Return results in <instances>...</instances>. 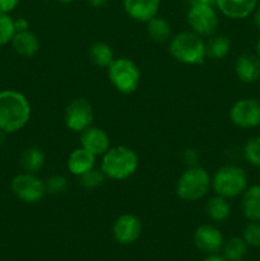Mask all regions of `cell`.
I'll use <instances>...</instances> for the list:
<instances>
[{
    "label": "cell",
    "mask_w": 260,
    "mask_h": 261,
    "mask_svg": "<svg viewBox=\"0 0 260 261\" xmlns=\"http://www.w3.org/2000/svg\"><path fill=\"white\" fill-rule=\"evenodd\" d=\"M170 54L178 63L200 65L206 58L205 42L200 35L188 31L176 35L170 42Z\"/></svg>",
    "instance_id": "cell-3"
},
{
    "label": "cell",
    "mask_w": 260,
    "mask_h": 261,
    "mask_svg": "<svg viewBox=\"0 0 260 261\" xmlns=\"http://www.w3.org/2000/svg\"><path fill=\"white\" fill-rule=\"evenodd\" d=\"M206 216L214 222L226 221L231 213V206L227 199L216 195L214 198L209 199L205 206Z\"/></svg>",
    "instance_id": "cell-21"
},
{
    "label": "cell",
    "mask_w": 260,
    "mask_h": 261,
    "mask_svg": "<svg viewBox=\"0 0 260 261\" xmlns=\"http://www.w3.org/2000/svg\"><path fill=\"white\" fill-rule=\"evenodd\" d=\"M231 48V40L224 35H218L212 37L208 42L205 43V54L206 58L211 59H223L227 56Z\"/></svg>",
    "instance_id": "cell-24"
},
{
    "label": "cell",
    "mask_w": 260,
    "mask_h": 261,
    "mask_svg": "<svg viewBox=\"0 0 260 261\" xmlns=\"http://www.w3.org/2000/svg\"><path fill=\"white\" fill-rule=\"evenodd\" d=\"M191 5H212L216 4V0H189Z\"/></svg>",
    "instance_id": "cell-34"
},
{
    "label": "cell",
    "mask_w": 260,
    "mask_h": 261,
    "mask_svg": "<svg viewBox=\"0 0 260 261\" xmlns=\"http://www.w3.org/2000/svg\"><path fill=\"white\" fill-rule=\"evenodd\" d=\"M188 23L193 32L211 36L218 27V17L212 5H191L188 12Z\"/></svg>",
    "instance_id": "cell-10"
},
{
    "label": "cell",
    "mask_w": 260,
    "mask_h": 261,
    "mask_svg": "<svg viewBox=\"0 0 260 261\" xmlns=\"http://www.w3.org/2000/svg\"><path fill=\"white\" fill-rule=\"evenodd\" d=\"M81 145L92 154L103 155L110 149V137L103 129L89 126L81 133Z\"/></svg>",
    "instance_id": "cell-13"
},
{
    "label": "cell",
    "mask_w": 260,
    "mask_h": 261,
    "mask_svg": "<svg viewBox=\"0 0 260 261\" xmlns=\"http://www.w3.org/2000/svg\"><path fill=\"white\" fill-rule=\"evenodd\" d=\"M212 177L208 171L199 166H190L178 178L176 194L184 201H196L208 194Z\"/></svg>",
    "instance_id": "cell-4"
},
{
    "label": "cell",
    "mask_w": 260,
    "mask_h": 261,
    "mask_svg": "<svg viewBox=\"0 0 260 261\" xmlns=\"http://www.w3.org/2000/svg\"><path fill=\"white\" fill-rule=\"evenodd\" d=\"M232 124L241 129H252L260 125V101L254 98H242L235 102L229 110Z\"/></svg>",
    "instance_id": "cell-9"
},
{
    "label": "cell",
    "mask_w": 260,
    "mask_h": 261,
    "mask_svg": "<svg viewBox=\"0 0 260 261\" xmlns=\"http://www.w3.org/2000/svg\"><path fill=\"white\" fill-rule=\"evenodd\" d=\"M14 33V19L8 13L0 12V46L9 43Z\"/></svg>",
    "instance_id": "cell-27"
},
{
    "label": "cell",
    "mask_w": 260,
    "mask_h": 261,
    "mask_svg": "<svg viewBox=\"0 0 260 261\" xmlns=\"http://www.w3.org/2000/svg\"><path fill=\"white\" fill-rule=\"evenodd\" d=\"M223 252L227 261H241L247 252V244L242 237H232L223 244Z\"/></svg>",
    "instance_id": "cell-25"
},
{
    "label": "cell",
    "mask_w": 260,
    "mask_h": 261,
    "mask_svg": "<svg viewBox=\"0 0 260 261\" xmlns=\"http://www.w3.org/2000/svg\"><path fill=\"white\" fill-rule=\"evenodd\" d=\"M89 58L94 65L101 68H109L115 60L114 51L106 42H94L89 48Z\"/></svg>",
    "instance_id": "cell-23"
},
{
    "label": "cell",
    "mask_w": 260,
    "mask_h": 261,
    "mask_svg": "<svg viewBox=\"0 0 260 261\" xmlns=\"http://www.w3.org/2000/svg\"><path fill=\"white\" fill-rule=\"evenodd\" d=\"M31 119L27 97L14 89L0 91V130L7 134L19 132Z\"/></svg>",
    "instance_id": "cell-1"
},
{
    "label": "cell",
    "mask_w": 260,
    "mask_h": 261,
    "mask_svg": "<svg viewBox=\"0 0 260 261\" xmlns=\"http://www.w3.org/2000/svg\"><path fill=\"white\" fill-rule=\"evenodd\" d=\"M107 2H109V0H88L89 4H91L92 7H94V8L103 7V5L107 4Z\"/></svg>",
    "instance_id": "cell-35"
},
{
    "label": "cell",
    "mask_w": 260,
    "mask_h": 261,
    "mask_svg": "<svg viewBox=\"0 0 260 261\" xmlns=\"http://www.w3.org/2000/svg\"><path fill=\"white\" fill-rule=\"evenodd\" d=\"M94 163H96V155L81 147L78 149H74L69 154L66 165H68L69 172L79 177L92 170L94 167Z\"/></svg>",
    "instance_id": "cell-18"
},
{
    "label": "cell",
    "mask_w": 260,
    "mask_h": 261,
    "mask_svg": "<svg viewBox=\"0 0 260 261\" xmlns=\"http://www.w3.org/2000/svg\"><path fill=\"white\" fill-rule=\"evenodd\" d=\"M203 261H227L226 260V257H222V256H219V255H214V254H212L211 256H208V257H205V259H204Z\"/></svg>",
    "instance_id": "cell-36"
},
{
    "label": "cell",
    "mask_w": 260,
    "mask_h": 261,
    "mask_svg": "<svg viewBox=\"0 0 260 261\" xmlns=\"http://www.w3.org/2000/svg\"><path fill=\"white\" fill-rule=\"evenodd\" d=\"M241 209L250 222H260V185L250 186L242 193Z\"/></svg>",
    "instance_id": "cell-19"
},
{
    "label": "cell",
    "mask_w": 260,
    "mask_h": 261,
    "mask_svg": "<svg viewBox=\"0 0 260 261\" xmlns=\"http://www.w3.org/2000/svg\"><path fill=\"white\" fill-rule=\"evenodd\" d=\"M10 186L13 194L27 204L38 203L46 194L45 181L37 177L36 173H19L13 178Z\"/></svg>",
    "instance_id": "cell-7"
},
{
    "label": "cell",
    "mask_w": 260,
    "mask_h": 261,
    "mask_svg": "<svg viewBox=\"0 0 260 261\" xmlns=\"http://www.w3.org/2000/svg\"><path fill=\"white\" fill-rule=\"evenodd\" d=\"M18 4H19V0H0V12L9 14L18 7Z\"/></svg>",
    "instance_id": "cell-31"
},
{
    "label": "cell",
    "mask_w": 260,
    "mask_h": 261,
    "mask_svg": "<svg viewBox=\"0 0 260 261\" xmlns=\"http://www.w3.org/2000/svg\"><path fill=\"white\" fill-rule=\"evenodd\" d=\"M93 107L86 98H75L66 106L64 121L74 133H82L93 122Z\"/></svg>",
    "instance_id": "cell-8"
},
{
    "label": "cell",
    "mask_w": 260,
    "mask_h": 261,
    "mask_svg": "<svg viewBox=\"0 0 260 261\" xmlns=\"http://www.w3.org/2000/svg\"><path fill=\"white\" fill-rule=\"evenodd\" d=\"M109 79L120 93L130 94L139 87L140 70L137 64L130 59H115L109 66Z\"/></svg>",
    "instance_id": "cell-6"
},
{
    "label": "cell",
    "mask_w": 260,
    "mask_h": 261,
    "mask_svg": "<svg viewBox=\"0 0 260 261\" xmlns=\"http://www.w3.org/2000/svg\"><path fill=\"white\" fill-rule=\"evenodd\" d=\"M69 182L64 176L55 175L48 177L45 181V188L46 193L54 194V195H58V194H63L68 190Z\"/></svg>",
    "instance_id": "cell-29"
},
{
    "label": "cell",
    "mask_w": 260,
    "mask_h": 261,
    "mask_svg": "<svg viewBox=\"0 0 260 261\" xmlns=\"http://www.w3.org/2000/svg\"><path fill=\"white\" fill-rule=\"evenodd\" d=\"M212 188L216 195L232 199L242 195L247 188V175L240 166L228 165L219 168L212 178Z\"/></svg>",
    "instance_id": "cell-5"
},
{
    "label": "cell",
    "mask_w": 260,
    "mask_h": 261,
    "mask_svg": "<svg viewBox=\"0 0 260 261\" xmlns=\"http://www.w3.org/2000/svg\"><path fill=\"white\" fill-rule=\"evenodd\" d=\"M161 0H124V9L130 18L147 23L158 14Z\"/></svg>",
    "instance_id": "cell-14"
},
{
    "label": "cell",
    "mask_w": 260,
    "mask_h": 261,
    "mask_svg": "<svg viewBox=\"0 0 260 261\" xmlns=\"http://www.w3.org/2000/svg\"><path fill=\"white\" fill-rule=\"evenodd\" d=\"M194 242L200 251L205 254H216L223 247V236L221 231L211 224H201L194 233Z\"/></svg>",
    "instance_id": "cell-12"
},
{
    "label": "cell",
    "mask_w": 260,
    "mask_h": 261,
    "mask_svg": "<svg viewBox=\"0 0 260 261\" xmlns=\"http://www.w3.org/2000/svg\"><path fill=\"white\" fill-rule=\"evenodd\" d=\"M147 32L153 41L163 43L170 40L171 37V24L162 17L155 15L147 22Z\"/></svg>",
    "instance_id": "cell-22"
},
{
    "label": "cell",
    "mask_w": 260,
    "mask_h": 261,
    "mask_svg": "<svg viewBox=\"0 0 260 261\" xmlns=\"http://www.w3.org/2000/svg\"><path fill=\"white\" fill-rule=\"evenodd\" d=\"M254 17H252V20H254V24L257 30L260 31V7L255 8L254 12Z\"/></svg>",
    "instance_id": "cell-33"
},
{
    "label": "cell",
    "mask_w": 260,
    "mask_h": 261,
    "mask_svg": "<svg viewBox=\"0 0 260 261\" xmlns=\"http://www.w3.org/2000/svg\"><path fill=\"white\" fill-rule=\"evenodd\" d=\"M236 75L242 83H255L260 78V59L256 54L245 53L237 58L235 64Z\"/></svg>",
    "instance_id": "cell-15"
},
{
    "label": "cell",
    "mask_w": 260,
    "mask_h": 261,
    "mask_svg": "<svg viewBox=\"0 0 260 261\" xmlns=\"http://www.w3.org/2000/svg\"><path fill=\"white\" fill-rule=\"evenodd\" d=\"M10 43L13 50L23 58H33L40 48L38 37L30 30L15 32Z\"/></svg>",
    "instance_id": "cell-17"
},
{
    "label": "cell",
    "mask_w": 260,
    "mask_h": 261,
    "mask_svg": "<svg viewBox=\"0 0 260 261\" xmlns=\"http://www.w3.org/2000/svg\"><path fill=\"white\" fill-rule=\"evenodd\" d=\"M5 135H7V133H4L3 130H0V144H3V143H4Z\"/></svg>",
    "instance_id": "cell-38"
},
{
    "label": "cell",
    "mask_w": 260,
    "mask_h": 261,
    "mask_svg": "<svg viewBox=\"0 0 260 261\" xmlns=\"http://www.w3.org/2000/svg\"><path fill=\"white\" fill-rule=\"evenodd\" d=\"M138 154L126 145L112 147L103 154L101 170L111 180L122 181L132 177L138 170Z\"/></svg>",
    "instance_id": "cell-2"
},
{
    "label": "cell",
    "mask_w": 260,
    "mask_h": 261,
    "mask_svg": "<svg viewBox=\"0 0 260 261\" xmlns=\"http://www.w3.org/2000/svg\"><path fill=\"white\" fill-rule=\"evenodd\" d=\"M142 222L137 216L130 213L117 217L112 227L115 240L121 245L134 244L142 234Z\"/></svg>",
    "instance_id": "cell-11"
},
{
    "label": "cell",
    "mask_w": 260,
    "mask_h": 261,
    "mask_svg": "<svg viewBox=\"0 0 260 261\" xmlns=\"http://www.w3.org/2000/svg\"><path fill=\"white\" fill-rule=\"evenodd\" d=\"M105 178H106V176L102 172L101 168L97 170V168L93 167L88 172L84 173V175L79 176V184L84 189H96L103 184Z\"/></svg>",
    "instance_id": "cell-28"
},
{
    "label": "cell",
    "mask_w": 260,
    "mask_h": 261,
    "mask_svg": "<svg viewBox=\"0 0 260 261\" xmlns=\"http://www.w3.org/2000/svg\"><path fill=\"white\" fill-rule=\"evenodd\" d=\"M244 157L247 162L255 167H260V135L252 137L245 143Z\"/></svg>",
    "instance_id": "cell-26"
},
{
    "label": "cell",
    "mask_w": 260,
    "mask_h": 261,
    "mask_svg": "<svg viewBox=\"0 0 260 261\" xmlns=\"http://www.w3.org/2000/svg\"><path fill=\"white\" fill-rule=\"evenodd\" d=\"M242 239L246 242L247 246L259 247L260 246V222H250L244 229Z\"/></svg>",
    "instance_id": "cell-30"
},
{
    "label": "cell",
    "mask_w": 260,
    "mask_h": 261,
    "mask_svg": "<svg viewBox=\"0 0 260 261\" xmlns=\"http://www.w3.org/2000/svg\"><path fill=\"white\" fill-rule=\"evenodd\" d=\"M56 2L63 3V4H68V3H71V2H73V0H56Z\"/></svg>",
    "instance_id": "cell-39"
},
{
    "label": "cell",
    "mask_w": 260,
    "mask_h": 261,
    "mask_svg": "<svg viewBox=\"0 0 260 261\" xmlns=\"http://www.w3.org/2000/svg\"><path fill=\"white\" fill-rule=\"evenodd\" d=\"M255 50H256V55H257V58L260 59V38H259V40H257L256 46H255Z\"/></svg>",
    "instance_id": "cell-37"
},
{
    "label": "cell",
    "mask_w": 260,
    "mask_h": 261,
    "mask_svg": "<svg viewBox=\"0 0 260 261\" xmlns=\"http://www.w3.org/2000/svg\"><path fill=\"white\" fill-rule=\"evenodd\" d=\"M14 28L15 32H19V31L28 30V28H30V24H28V22L24 18H19V19L14 20Z\"/></svg>",
    "instance_id": "cell-32"
},
{
    "label": "cell",
    "mask_w": 260,
    "mask_h": 261,
    "mask_svg": "<svg viewBox=\"0 0 260 261\" xmlns=\"http://www.w3.org/2000/svg\"><path fill=\"white\" fill-rule=\"evenodd\" d=\"M43 163H45V153L36 145L28 147L20 155V165L24 172L37 173L42 168Z\"/></svg>",
    "instance_id": "cell-20"
},
{
    "label": "cell",
    "mask_w": 260,
    "mask_h": 261,
    "mask_svg": "<svg viewBox=\"0 0 260 261\" xmlns=\"http://www.w3.org/2000/svg\"><path fill=\"white\" fill-rule=\"evenodd\" d=\"M216 5L222 14L232 19H244L252 14L257 0H216Z\"/></svg>",
    "instance_id": "cell-16"
}]
</instances>
